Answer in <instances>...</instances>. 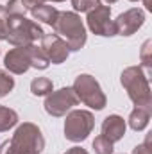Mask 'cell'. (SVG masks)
Listing matches in <instances>:
<instances>
[{
	"label": "cell",
	"instance_id": "6da1fadb",
	"mask_svg": "<svg viewBox=\"0 0 152 154\" xmlns=\"http://www.w3.org/2000/svg\"><path fill=\"white\" fill-rule=\"evenodd\" d=\"M43 149H45L43 133L32 122L20 124L13 138L0 143V154H41Z\"/></svg>",
	"mask_w": 152,
	"mask_h": 154
},
{
	"label": "cell",
	"instance_id": "7a4b0ae2",
	"mask_svg": "<svg viewBox=\"0 0 152 154\" xmlns=\"http://www.w3.org/2000/svg\"><path fill=\"white\" fill-rule=\"evenodd\" d=\"M120 82L127 91V97L136 108H145L152 111V91L149 84V77L141 66H127L122 75Z\"/></svg>",
	"mask_w": 152,
	"mask_h": 154
},
{
	"label": "cell",
	"instance_id": "3957f363",
	"mask_svg": "<svg viewBox=\"0 0 152 154\" xmlns=\"http://www.w3.org/2000/svg\"><path fill=\"white\" fill-rule=\"evenodd\" d=\"M54 27V34L66 41L70 52H77L86 45V27L75 11H59Z\"/></svg>",
	"mask_w": 152,
	"mask_h": 154
},
{
	"label": "cell",
	"instance_id": "277c9868",
	"mask_svg": "<svg viewBox=\"0 0 152 154\" xmlns=\"http://www.w3.org/2000/svg\"><path fill=\"white\" fill-rule=\"evenodd\" d=\"M43 29L38 22L27 16H7V41L14 47H29L43 38Z\"/></svg>",
	"mask_w": 152,
	"mask_h": 154
},
{
	"label": "cell",
	"instance_id": "5b68a950",
	"mask_svg": "<svg viewBox=\"0 0 152 154\" xmlns=\"http://www.w3.org/2000/svg\"><path fill=\"white\" fill-rule=\"evenodd\" d=\"M74 91H75L79 102H82L84 106L95 109V111H102L108 104V97L102 91L99 81L90 74H81L74 81Z\"/></svg>",
	"mask_w": 152,
	"mask_h": 154
},
{
	"label": "cell",
	"instance_id": "8992f818",
	"mask_svg": "<svg viewBox=\"0 0 152 154\" xmlns=\"http://www.w3.org/2000/svg\"><path fill=\"white\" fill-rule=\"evenodd\" d=\"M66 120H65V138L68 142L74 143H81L84 142L93 127H95V116L88 109H70L66 113Z\"/></svg>",
	"mask_w": 152,
	"mask_h": 154
},
{
	"label": "cell",
	"instance_id": "52a82bcc",
	"mask_svg": "<svg viewBox=\"0 0 152 154\" xmlns=\"http://www.w3.org/2000/svg\"><path fill=\"white\" fill-rule=\"evenodd\" d=\"M79 104V99H77L75 91L72 86H65V88H59V90H52L47 97H45V111L50 116H65L74 106Z\"/></svg>",
	"mask_w": 152,
	"mask_h": 154
},
{
	"label": "cell",
	"instance_id": "ba28073f",
	"mask_svg": "<svg viewBox=\"0 0 152 154\" xmlns=\"http://www.w3.org/2000/svg\"><path fill=\"white\" fill-rule=\"evenodd\" d=\"M86 14H88L86 25L93 34L104 36V38L116 36V29H114V22L111 20V7L109 5H99Z\"/></svg>",
	"mask_w": 152,
	"mask_h": 154
},
{
	"label": "cell",
	"instance_id": "9c48e42d",
	"mask_svg": "<svg viewBox=\"0 0 152 154\" xmlns=\"http://www.w3.org/2000/svg\"><path fill=\"white\" fill-rule=\"evenodd\" d=\"M113 22H114L116 34H120V36H132L145 23V11L140 9V7L127 9L125 13L118 14V18L113 20Z\"/></svg>",
	"mask_w": 152,
	"mask_h": 154
},
{
	"label": "cell",
	"instance_id": "30bf717a",
	"mask_svg": "<svg viewBox=\"0 0 152 154\" xmlns=\"http://www.w3.org/2000/svg\"><path fill=\"white\" fill-rule=\"evenodd\" d=\"M39 47L43 48V52L47 54V57H48V61L52 65H61L70 56V48H68L66 41L63 38H59L57 34H52V32L50 34H43Z\"/></svg>",
	"mask_w": 152,
	"mask_h": 154
},
{
	"label": "cell",
	"instance_id": "8fae6325",
	"mask_svg": "<svg viewBox=\"0 0 152 154\" xmlns=\"http://www.w3.org/2000/svg\"><path fill=\"white\" fill-rule=\"evenodd\" d=\"M4 66L9 74L14 75H22L31 68V61H29V47H14L11 48L5 57H4Z\"/></svg>",
	"mask_w": 152,
	"mask_h": 154
},
{
	"label": "cell",
	"instance_id": "7c38bea8",
	"mask_svg": "<svg viewBox=\"0 0 152 154\" xmlns=\"http://www.w3.org/2000/svg\"><path fill=\"white\" fill-rule=\"evenodd\" d=\"M125 131H127V122L120 115H109L102 122V136H106L113 143L120 142L125 136Z\"/></svg>",
	"mask_w": 152,
	"mask_h": 154
},
{
	"label": "cell",
	"instance_id": "4fadbf2b",
	"mask_svg": "<svg viewBox=\"0 0 152 154\" xmlns=\"http://www.w3.org/2000/svg\"><path fill=\"white\" fill-rule=\"evenodd\" d=\"M152 111L150 109H145V108H134L131 111V115L127 118V124L132 131H143L147 125H149V120H150Z\"/></svg>",
	"mask_w": 152,
	"mask_h": 154
},
{
	"label": "cell",
	"instance_id": "5bb4252c",
	"mask_svg": "<svg viewBox=\"0 0 152 154\" xmlns=\"http://www.w3.org/2000/svg\"><path fill=\"white\" fill-rule=\"evenodd\" d=\"M32 18L38 20L41 23H47V25H54L56 23V18L59 14V11L54 7V5H48V4H39L36 5L32 11H31Z\"/></svg>",
	"mask_w": 152,
	"mask_h": 154
},
{
	"label": "cell",
	"instance_id": "9a60e30c",
	"mask_svg": "<svg viewBox=\"0 0 152 154\" xmlns=\"http://www.w3.org/2000/svg\"><path fill=\"white\" fill-rule=\"evenodd\" d=\"M29 61H31V66L36 68V70H47L50 66V61H48L47 54L38 45H29Z\"/></svg>",
	"mask_w": 152,
	"mask_h": 154
},
{
	"label": "cell",
	"instance_id": "2e32d148",
	"mask_svg": "<svg viewBox=\"0 0 152 154\" xmlns=\"http://www.w3.org/2000/svg\"><path fill=\"white\" fill-rule=\"evenodd\" d=\"M18 125V113L11 108L0 106V133H5Z\"/></svg>",
	"mask_w": 152,
	"mask_h": 154
},
{
	"label": "cell",
	"instance_id": "e0dca14e",
	"mask_svg": "<svg viewBox=\"0 0 152 154\" xmlns=\"http://www.w3.org/2000/svg\"><path fill=\"white\" fill-rule=\"evenodd\" d=\"M54 90V82L48 77H36L31 82V93L36 97H47Z\"/></svg>",
	"mask_w": 152,
	"mask_h": 154
},
{
	"label": "cell",
	"instance_id": "ac0fdd59",
	"mask_svg": "<svg viewBox=\"0 0 152 154\" xmlns=\"http://www.w3.org/2000/svg\"><path fill=\"white\" fill-rule=\"evenodd\" d=\"M113 145H114L113 142H109L102 134H99L93 140V151H95V154H113V151H114Z\"/></svg>",
	"mask_w": 152,
	"mask_h": 154
},
{
	"label": "cell",
	"instance_id": "d6986e66",
	"mask_svg": "<svg viewBox=\"0 0 152 154\" xmlns=\"http://www.w3.org/2000/svg\"><path fill=\"white\" fill-rule=\"evenodd\" d=\"M14 88V77H11L9 72L0 70V97H5Z\"/></svg>",
	"mask_w": 152,
	"mask_h": 154
},
{
	"label": "cell",
	"instance_id": "ffe728a7",
	"mask_svg": "<svg viewBox=\"0 0 152 154\" xmlns=\"http://www.w3.org/2000/svg\"><path fill=\"white\" fill-rule=\"evenodd\" d=\"M72 5L75 9V13H90L95 7L102 5L100 0H72Z\"/></svg>",
	"mask_w": 152,
	"mask_h": 154
},
{
	"label": "cell",
	"instance_id": "44dd1931",
	"mask_svg": "<svg viewBox=\"0 0 152 154\" xmlns=\"http://www.w3.org/2000/svg\"><path fill=\"white\" fill-rule=\"evenodd\" d=\"M5 11H7V16H25V13H27L22 0H9L5 4Z\"/></svg>",
	"mask_w": 152,
	"mask_h": 154
},
{
	"label": "cell",
	"instance_id": "7402d4cb",
	"mask_svg": "<svg viewBox=\"0 0 152 154\" xmlns=\"http://www.w3.org/2000/svg\"><path fill=\"white\" fill-rule=\"evenodd\" d=\"M140 59H141V65H143L147 70H150L152 68V41L150 39H147V41L143 43L141 52H140Z\"/></svg>",
	"mask_w": 152,
	"mask_h": 154
},
{
	"label": "cell",
	"instance_id": "603a6c76",
	"mask_svg": "<svg viewBox=\"0 0 152 154\" xmlns=\"http://www.w3.org/2000/svg\"><path fill=\"white\" fill-rule=\"evenodd\" d=\"M7 38V11L5 5H0V39Z\"/></svg>",
	"mask_w": 152,
	"mask_h": 154
},
{
	"label": "cell",
	"instance_id": "cb8c5ba5",
	"mask_svg": "<svg viewBox=\"0 0 152 154\" xmlns=\"http://www.w3.org/2000/svg\"><path fill=\"white\" fill-rule=\"evenodd\" d=\"M132 154H152V149H150V136L143 142V143H140V145H136L134 149H132Z\"/></svg>",
	"mask_w": 152,
	"mask_h": 154
},
{
	"label": "cell",
	"instance_id": "d4e9b609",
	"mask_svg": "<svg viewBox=\"0 0 152 154\" xmlns=\"http://www.w3.org/2000/svg\"><path fill=\"white\" fill-rule=\"evenodd\" d=\"M47 0H22V4H23V7L27 9V11H32L36 5H39V4H45Z\"/></svg>",
	"mask_w": 152,
	"mask_h": 154
},
{
	"label": "cell",
	"instance_id": "484cf974",
	"mask_svg": "<svg viewBox=\"0 0 152 154\" xmlns=\"http://www.w3.org/2000/svg\"><path fill=\"white\" fill-rule=\"evenodd\" d=\"M65 154H90L88 152V151H86V149H82V147H72V149H68V151H66V152Z\"/></svg>",
	"mask_w": 152,
	"mask_h": 154
},
{
	"label": "cell",
	"instance_id": "4316f807",
	"mask_svg": "<svg viewBox=\"0 0 152 154\" xmlns=\"http://www.w3.org/2000/svg\"><path fill=\"white\" fill-rule=\"evenodd\" d=\"M106 4H114V2H118V0H104Z\"/></svg>",
	"mask_w": 152,
	"mask_h": 154
},
{
	"label": "cell",
	"instance_id": "83f0119b",
	"mask_svg": "<svg viewBox=\"0 0 152 154\" xmlns=\"http://www.w3.org/2000/svg\"><path fill=\"white\" fill-rule=\"evenodd\" d=\"M48 2H65V0H48Z\"/></svg>",
	"mask_w": 152,
	"mask_h": 154
},
{
	"label": "cell",
	"instance_id": "f1b7e54d",
	"mask_svg": "<svg viewBox=\"0 0 152 154\" xmlns=\"http://www.w3.org/2000/svg\"><path fill=\"white\" fill-rule=\"evenodd\" d=\"M129 2H138V0H129Z\"/></svg>",
	"mask_w": 152,
	"mask_h": 154
}]
</instances>
